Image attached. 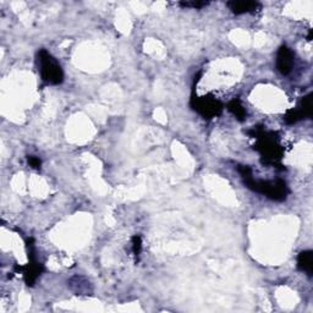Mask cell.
<instances>
[{
    "mask_svg": "<svg viewBox=\"0 0 313 313\" xmlns=\"http://www.w3.org/2000/svg\"><path fill=\"white\" fill-rule=\"evenodd\" d=\"M307 40H308V41H312V30H309V33H308Z\"/></svg>",
    "mask_w": 313,
    "mask_h": 313,
    "instance_id": "2e32d148",
    "label": "cell"
},
{
    "mask_svg": "<svg viewBox=\"0 0 313 313\" xmlns=\"http://www.w3.org/2000/svg\"><path fill=\"white\" fill-rule=\"evenodd\" d=\"M312 97H313L312 93H309V95L303 97L301 103H300V111H301L303 118L305 119L312 118V109H313L312 108Z\"/></svg>",
    "mask_w": 313,
    "mask_h": 313,
    "instance_id": "8fae6325",
    "label": "cell"
},
{
    "mask_svg": "<svg viewBox=\"0 0 313 313\" xmlns=\"http://www.w3.org/2000/svg\"><path fill=\"white\" fill-rule=\"evenodd\" d=\"M27 248H28V260L30 262L26 267H21L25 272V282L28 286H33L38 277L41 275V273L43 272V266L35 260L34 256V245H33V238H30L27 241Z\"/></svg>",
    "mask_w": 313,
    "mask_h": 313,
    "instance_id": "5b68a950",
    "label": "cell"
},
{
    "mask_svg": "<svg viewBox=\"0 0 313 313\" xmlns=\"http://www.w3.org/2000/svg\"><path fill=\"white\" fill-rule=\"evenodd\" d=\"M237 172L243 177L245 185L251 191L262 193L277 202H283L288 198L289 187L284 180H256L253 177L252 169L247 165H238Z\"/></svg>",
    "mask_w": 313,
    "mask_h": 313,
    "instance_id": "6da1fadb",
    "label": "cell"
},
{
    "mask_svg": "<svg viewBox=\"0 0 313 313\" xmlns=\"http://www.w3.org/2000/svg\"><path fill=\"white\" fill-rule=\"evenodd\" d=\"M227 6L230 9L232 14L243 15L256 11L261 5L257 2H228Z\"/></svg>",
    "mask_w": 313,
    "mask_h": 313,
    "instance_id": "52a82bcc",
    "label": "cell"
},
{
    "mask_svg": "<svg viewBox=\"0 0 313 313\" xmlns=\"http://www.w3.org/2000/svg\"><path fill=\"white\" fill-rule=\"evenodd\" d=\"M27 160H28V164H30V165H31L32 168H34V169H40L41 165H42L41 159H40V158H37V157L28 156Z\"/></svg>",
    "mask_w": 313,
    "mask_h": 313,
    "instance_id": "9a60e30c",
    "label": "cell"
},
{
    "mask_svg": "<svg viewBox=\"0 0 313 313\" xmlns=\"http://www.w3.org/2000/svg\"><path fill=\"white\" fill-rule=\"evenodd\" d=\"M283 119L288 125H293L305 118H303L302 113L300 109H290V111L285 113V115H284Z\"/></svg>",
    "mask_w": 313,
    "mask_h": 313,
    "instance_id": "7c38bea8",
    "label": "cell"
},
{
    "mask_svg": "<svg viewBox=\"0 0 313 313\" xmlns=\"http://www.w3.org/2000/svg\"><path fill=\"white\" fill-rule=\"evenodd\" d=\"M209 4L208 2H180L179 5L182 8H193V9H202Z\"/></svg>",
    "mask_w": 313,
    "mask_h": 313,
    "instance_id": "4fadbf2b",
    "label": "cell"
},
{
    "mask_svg": "<svg viewBox=\"0 0 313 313\" xmlns=\"http://www.w3.org/2000/svg\"><path fill=\"white\" fill-rule=\"evenodd\" d=\"M190 104H191L193 111L197 112L199 115H202L205 119H208V120L220 115L223 109H224L223 103L211 95L202 97H195L192 95Z\"/></svg>",
    "mask_w": 313,
    "mask_h": 313,
    "instance_id": "277c9868",
    "label": "cell"
},
{
    "mask_svg": "<svg viewBox=\"0 0 313 313\" xmlns=\"http://www.w3.org/2000/svg\"><path fill=\"white\" fill-rule=\"evenodd\" d=\"M69 285L76 295H91L93 291L91 283L86 278H83V277H73V278H71Z\"/></svg>",
    "mask_w": 313,
    "mask_h": 313,
    "instance_id": "ba28073f",
    "label": "cell"
},
{
    "mask_svg": "<svg viewBox=\"0 0 313 313\" xmlns=\"http://www.w3.org/2000/svg\"><path fill=\"white\" fill-rule=\"evenodd\" d=\"M228 111L231 113L232 115L235 116V118L237 119L238 121H245L246 120V116H247V113H246V109L244 108V105L241 104L240 99L235 98L232 99L231 102H229L228 104Z\"/></svg>",
    "mask_w": 313,
    "mask_h": 313,
    "instance_id": "30bf717a",
    "label": "cell"
},
{
    "mask_svg": "<svg viewBox=\"0 0 313 313\" xmlns=\"http://www.w3.org/2000/svg\"><path fill=\"white\" fill-rule=\"evenodd\" d=\"M141 250H142L141 236L136 235V236L132 237V252H134L135 256H138V254L141 253Z\"/></svg>",
    "mask_w": 313,
    "mask_h": 313,
    "instance_id": "5bb4252c",
    "label": "cell"
},
{
    "mask_svg": "<svg viewBox=\"0 0 313 313\" xmlns=\"http://www.w3.org/2000/svg\"><path fill=\"white\" fill-rule=\"evenodd\" d=\"M251 137L257 138V143L254 144V150L258 151L262 156L263 165L280 168L283 167L282 160L284 150L278 141V135L275 132L266 131L263 127H253L252 130L247 131ZM282 169V168H280Z\"/></svg>",
    "mask_w": 313,
    "mask_h": 313,
    "instance_id": "7a4b0ae2",
    "label": "cell"
},
{
    "mask_svg": "<svg viewBox=\"0 0 313 313\" xmlns=\"http://www.w3.org/2000/svg\"><path fill=\"white\" fill-rule=\"evenodd\" d=\"M40 71L42 80L49 85H59L64 81V72L56 58L48 53L46 49L38 51Z\"/></svg>",
    "mask_w": 313,
    "mask_h": 313,
    "instance_id": "3957f363",
    "label": "cell"
},
{
    "mask_svg": "<svg viewBox=\"0 0 313 313\" xmlns=\"http://www.w3.org/2000/svg\"><path fill=\"white\" fill-rule=\"evenodd\" d=\"M293 66V53L290 48L282 46L277 54V69L282 75L286 76L291 72Z\"/></svg>",
    "mask_w": 313,
    "mask_h": 313,
    "instance_id": "8992f818",
    "label": "cell"
},
{
    "mask_svg": "<svg viewBox=\"0 0 313 313\" xmlns=\"http://www.w3.org/2000/svg\"><path fill=\"white\" fill-rule=\"evenodd\" d=\"M298 267L300 270L307 273L309 277L313 273V252L312 251H302L298 257Z\"/></svg>",
    "mask_w": 313,
    "mask_h": 313,
    "instance_id": "9c48e42d",
    "label": "cell"
}]
</instances>
